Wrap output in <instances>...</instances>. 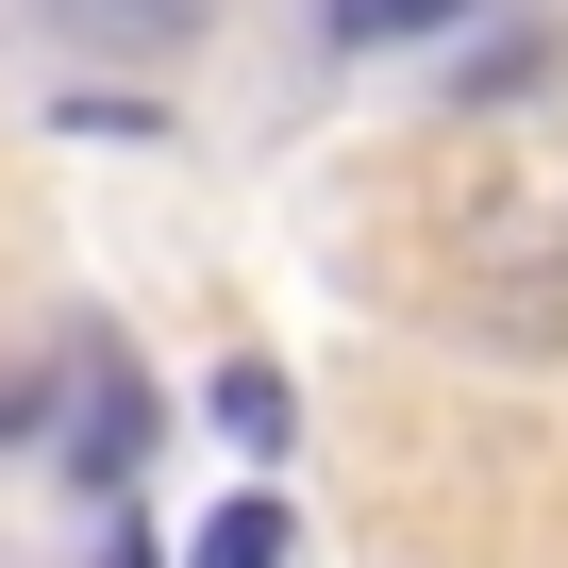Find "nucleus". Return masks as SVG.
Returning a JSON list of instances; mask_svg holds the SVG:
<instances>
[{
  "mask_svg": "<svg viewBox=\"0 0 568 568\" xmlns=\"http://www.w3.org/2000/svg\"><path fill=\"white\" fill-rule=\"evenodd\" d=\"M535 68H551V34H485V51H468V84H452V101H535Z\"/></svg>",
  "mask_w": 568,
  "mask_h": 568,
  "instance_id": "5",
  "label": "nucleus"
},
{
  "mask_svg": "<svg viewBox=\"0 0 568 568\" xmlns=\"http://www.w3.org/2000/svg\"><path fill=\"white\" fill-rule=\"evenodd\" d=\"M184 568H284V501H217Z\"/></svg>",
  "mask_w": 568,
  "mask_h": 568,
  "instance_id": "4",
  "label": "nucleus"
},
{
  "mask_svg": "<svg viewBox=\"0 0 568 568\" xmlns=\"http://www.w3.org/2000/svg\"><path fill=\"white\" fill-rule=\"evenodd\" d=\"M134 435H151L134 368H118V352H84V485H101V518H118V485H134Z\"/></svg>",
  "mask_w": 568,
  "mask_h": 568,
  "instance_id": "1",
  "label": "nucleus"
},
{
  "mask_svg": "<svg viewBox=\"0 0 568 568\" xmlns=\"http://www.w3.org/2000/svg\"><path fill=\"white\" fill-rule=\"evenodd\" d=\"M34 18H68L84 51H184V34H201V0H34Z\"/></svg>",
  "mask_w": 568,
  "mask_h": 568,
  "instance_id": "2",
  "label": "nucleus"
},
{
  "mask_svg": "<svg viewBox=\"0 0 568 568\" xmlns=\"http://www.w3.org/2000/svg\"><path fill=\"white\" fill-rule=\"evenodd\" d=\"M468 0H318V34L335 51H402V34H452Z\"/></svg>",
  "mask_w": 568,
  "mask_h": 568,
  "instance_id": "3",
  "label": "nucleus"
},
{
  "mask_svg": "<svg viewBox=\"0 0 568 568\" xmlns=\"http://www.w3.org/2000/svg\"><path fill=\"white\" fill-rule=\"evenodd\" d=\"M101 568H151V535H134V501H118V551H101Z\"/></svg>",
  "mask_w": 568,
  "mask_h": 568,
  "instance_id": "6",
  "label": "nucleus"
}]
</instances>
